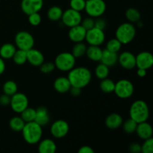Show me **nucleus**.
<instances>
[{
	"mask_svg": "<svg viewBox=\"0 0 153 153\" xmlns=\"http://www.w3.org/2000/svg\"><path fill=\"white\" fill-rule=\"evenodd\" d=\"M67 78L72 87L82 89L90 84L92 79V74L91 70L87 67H73L69 71Z\"/></svg>",
	"mask_w": 153,
	"mask_h": 153,
	"instance_id": "nucleus-1",
	"label": "nucleus"
},
{
	"mask_svg": "<svg viewBox=\"0 0 153 153\" xmlns=\"http://www.w3.org/2000/svg\"><path fill=\"white\" fill-rule=\"evenodd\" d=\"M22 137L27 143L31 145L38 143L40 141L43 135L42 126L37 123L32 122L25 123L22 130Z\"/></svg>",
	"mask_w": 153,
	"mask_h": 153,
	"instance_id": "nucleus-2",
	"label": "nucleus"
},
{
	"mask_svg": "<svg viewBox=\"0 0 153 153\" xmlns=\"http://www.w3.org/2000/svg\"><path fill=\"white\" fill-rule=\"evenodd\" d=\"M129 116L137 123L147 121L149 117V109L146 102L140 100L134 101L130 107Z\"/></svg>",
	"mask_w": 153,
	"mask_h": 153,
	"instance_id": "nucleus-3",
	"label": "nucleus"
},
{
	"mask_svg": "<svg viewBox=\"0 0 153 153\" xmlns=\"http://www.w3.org/2000/svg\"><path fill=\"white\" fill-rule=\"evenodd\" d=\"M115 36L122 44H128L135 37L136 28L131 22H124L117 28Z\"/></svg>",
	"mask_w": 153,
	"mask_h": 153,
	"instance_id": "nucleus-4",
	"label": "nucleus"
},
{
	"mask_svg": "<svg viewBox=\"0 0 153 153\" xmlns=\"http://www.w3.org/2000/svg\"><path fill=\"white\" fill-rule=\"evenodd\" d=\"M76 59L73 54L70 52H62L57 55L55 59V68H58L60 71L69 72L76 65Z\"/></svg>",
	"mask_w": 153,
	"mask_h": 153,
	"instance_id": "nucleus-5",
	"label": "nucleus"
},
{
	"mask_svg": "<svg viewBox=\"0 0 153 153\" xmlns=\"http://www.w3.org/2000/svg\"><path fill=\"white\" fill-rule=\"evenodd\" d=\"M85 10L91 17H100L105 12L106 4L103 0H87Z\"/></svg>",
	"mask_w": 153,
	"mask_h": 153,
	"instance_id": "nucleus-6",
	"label": "nucleus"
},
{
	"mask_svg": "<svg viewBox=\"0 0 153 153\" xmlns=\"http://www.w3.org/2000/svg\"><path fill=\"white\" fill-rule=\"evenodd\" d=\"M134 91V85L127 79H121L115 83L114 94L120 99L130 98L133 95Z\"/></svg>",
	"mask_w": 153,
	"mask_h": 153,
	"instance_id": "nucleus-7",
	"label": "nucleus"
},
{
	"mask_svg": "<svg viewBox=\"0 0 153 153\" xmlns=\"http://www.w3.org/2000/svg\"><path fill=\"white\" fill-rule=\"evenodd\" d=\"M15 44L19 49L28 51L34 47V38L28 31H19L15 36Z\"/></svg>",
	"mask_w": 153,
	"mask_h": 153,
	"instance_id": "nucleus-8",
	"label": "nucleus"
},
{
	"mask_svg": "<svg viewBox=\"0 0 153 153\" xmlns=\"http://www.w3.org/2000/svg\"><path fill=\"white\" fill-rule=\"evenodd\" d=\"M10 105L14 112L20 114L28 107V99L25 94L17 93L10 97Z\"/></svg>",
	"mask_w": 153,
	"mask_h": 153,
	"instance_id": "nucleus-9",
	"label": "nucleus"
},
{
	"mask_svg": "<svg viewBox=\"0 0 153 153\" xmlns=\"http://www.w3.org/2000/svg\"><path fill=\"white\" fill-rule=\"evenodd\" d=\"M85 40L88 44L91 46H101L105 40L104 30L100 29L96 27L88 30L86 32Z\"/></svg>",
	"mask_w": 153,
	"mask_h": 153,
	"instance_id": "nucleus-10",
	"label": "nucleus"
},
{
	"mask_svg": "<svg viewBox=\"0 0 153 153\" xmlns=\"http://www.w3.org/2000/svg\"><path fill=\"white\" fill-rule=\"evenodd\" d=\"M61 20L64 25L69 28H71L80 25L82 20V16L80 12L76 11L72 8H69L65 11H63Z\"/></svg>",
	"mask_w": 153,
	"mask_h": 153,
	"instance_id": "nucleus-11",
	"label": "nucleus"
},
{
	"mask_svg": "<svg viewBox=\"0 0 153 153\" xmlns=\"http://www.w3.org/2000/svg\"><path fill=\"white\" fill-rule=\"evenodd\" d=\"M70 131V126L63 120H58L52 124L50 132L55 138H63L68 134Z\"/></svg>",
	"mask_w": 153,
	"mask_h": 153,
	"instance_id": "nucleus-12",
	"label": "nucleus"
},
{
	"mask_svg": "<svg viewBox=\"0 0 153 153\" xmlns=\"http://www.w3.org/2000/svg\"><path fill=\"white\" fill-rule=\"evenodd\" d=\"M43 6V0H22L21 1V9L26 15L39 12Z\"/></svg>",
	"mask_w": 153,
	"mask_h": 153,
	"instance_id": "nucleus-13",
	"label": "nucleus"
},
{
	"mask_svg": "<svg viewBox=\"0 0 153 153\" xmlns=\"http://www.w3.org/2000/svg\"><path fill=\"white\" fill-rule=\"evenodd\" d=\"M118 62L125 70H132L136 67L135 55L131 52L126 51L118 56Z\"/></svg>",
	"mask_w": 153,
	"mask_h": 153,
	"instance_id": "nucleus-14",
	"label": "nucleus"
},
{
	"mask_svg": "<svg viewBox=\"0 0 153 153\" xmlns=\"http://www.w3.org/2000/svg\"><path fill=\"white\" fill-rule=\"evenodd\" d=\"M136 67L147 70L153 65V55L149 52H141L135 56Z\"/></svg>",
	"mask_w": 153,
	"mask_h": 153,
	"instance_id": "nucleus-15",
	"label": "nucleus"
},
{
	"mask_svg": "<svg viewBox=\"0 0 153 153\" xmlns=\"http://www.w3.org/2000/svg\"><path fill=\"white\" fill-rule=\"evenodd\" d=\"M87 31L82 26V25H78L76 26L71 27L69 31L68 35L71 41L76 43L83 42L85 40Z\"/></svg>",
	"mask_w": 153,
	"mask_h": 153,
	"instance_id": "nucleus-16",
	"label": "nucleus"
},
{
	"mask_svg": "<svg viewBox=\"0 0 153 153\" xmlns=\"http://www.w3.org/2000/svg\"><path fill=\"white\" fill-rule=\"evenodd\" d=\"M27 61L34 67H40L44 62V55L40 51L32 48L27 51Z\"/></svg>",
	"mask_w": 153,
	"mask_h": 153,
	"instance_id": "nucleus-17",
	"label": "nucleus"
},
{
	"mask_svg": "<svg viewBox=\"0 0 153 153\" xmlns=\"http://www.w3.org/2000/svg\"><path fill=\"white\" fill-rule=\"evenodd\" d=\"M135 132L137 133V136L140 139H142V140H146V139L152 137L153 134V129L152 126L149 123H148L146 121H145V122L137 123Z\"/></svg>",
	"mask_w": 153,
	"mask_h": 153,
	"instance_id": "nucleus-18",
	"label": "nucleus"
},
{
	"mask_svg": "<svg viewBox=\"0 0 153 153\" xmlns=\"http://www.w3.org/2000/svg\"><path fill=\"white\" fill-rule=\"evenodd\" d=\"M71 87V84L67 77H58L54 82V88L60 94L69 92Z\"/></svg>",
	"mask_w": 153,
	"mask_h": 153,
	"instance_id": "nucleus-19",
	"label": "nucleus"
},
{
	"mask_svg": "<svg viewBox=\"0 0 153 153\" xmlns=\"http://www.w3.org/2000/svg\"><path fill=\"white\" fill-rule=\"evenodd\" d=\"M102 64L108 66V67H113L118 62V55L117 53L110 52L107 49L102 50V58L100 60Z\"/></svg>",
	"mask_w": 153,
	"mask_h": 153,
	"instance_id": "nucleus-20",
	"label": "nucleus"
},
{
	"mask_svg": "<svg viewBox=\"0 0 153 153\" xmlns=\"http://www.w3.org/2000/svg\"><path fill=\"white\" fill-rule=\"evenodd\" d=\"M49 120H50V118H49L47 109L45 107H39L36 110L34 122H36L41 126H44L49 123Z\"/></svg>",
	"mask_w": 153,
	"mask_h": 153,
	"instance_id": "nucleus-21",
	"label": "nucleus"
},
{
	"mask_svg": "<svg viewBox=\"0 0 153 153\" xmlns=\"http://www.w3.org/2000/svg\"><path fill=\"white\" fill-rule=\"evenodd\" d=\"M123 119L120 114L116 113L108 115L105 119V126L110 129H117L122 126Z\"/></svg>",
	"mask_w": 153,
	"mask_h": 153,
	"instance_id": "nucleus-22",
	"label": "nucleus"
},
{
	"mask_svg": "<svg viewBox=\"0 0 153 153\" xmlns=\"http://www.w3.org/2000/svg\"><path fill=\"white\" fill-rule=\"evenodd\" d=\"M56 150V143L52 139H44L39 143L38 152L40 153H55Z\"/></svg>",
	"mask_w": 153,
	"mask_h": 153,
	"instance_id": "nucleus-23",
	"label": "nucleus"
},
{
	"mask_svg": "<svg viewBox=\"0 0 153 153\" xmlns=\"http://www.w3.org/2000/svg\"><path fill=\"white\" fill-rule=\"evenodd\" d=\"M88 58L93 61H100L102 54V49L99 46H91L87 47L86 53Z\"/></svg>",
	"mask_w": 153,
	"mask_h": 153,
	"instance_id": "nucleus-24",
	"label": "nucleus"
},
{
	"mask_svg": "<svg viewBox=\"0 0 153 153\" xmlns=\"http://www.w3.org/2000/svg\"><path fill=\"white\" fill-rule=\"evenodd\" d=\"M16 49L12 43H4L0 48V57L3 59H10L13 58Z\"/></svg>",
	"mask_w": 153,
	"mask_h": 153,
	"instance_id": "nucleus-25",
	"label": "nucleus"
},
{
	"mask_svg": "<svg viewBox=\"0 0 153 153\" xmlns=\"http://www.w3.org/2000/svg\"><path fill=\"white\" fill-rule=\"evenodd\" d=\"M25 123L21 117H13L9 121V126L13 131L19 132L22 131Z\"/></svg>",
	"mask_w": 153,
	"mask_h": 153,
	"instance_id": "nucleus-26",
	"label": "nucleus"
},
{
	"mask_svg": "<svg viewBox=\"0 0 153 153\" xmlns=\"http://www.w3.org/2000/svg\"><path fill=\"white\" fill-rule=\"evenodd\" d=\"M12 59L17 65H23L27 61V51L19 49H16Z\"/></svg>",
	"mask_w": 153,
	"mask_h": 153,
	"instance_id": "nucleus-27",
	"label": "nucleus"
},
{
	"mask_svg": "<svg viewBox=\"0 0 153 153\" xmlns=\"http://www.w3.org/2000/svg\"><path fill=\"white\" fill-rule=\"evenodd\" d=\"M100 87L102 92L105 93V94H110V93L114 92V91L115 83L111 79L105 78L104 79H102Z\"/></svg>",
	"mask_w": 153,
	"mask_h": 153,
	"instance_id": "nucleus-28",
	"label": "nucleus"
},
{
	"mask_svg": "<svg viewBox=\"0 0 153 153\" xmlns=\"http://www.w3.org/2000/svg\"><path fill=\"white\" fill-rule=\"evenodd\" d=\"M63 14V10L58 6H53L50 7L47 12V16L50 20L58 21L61 19Z\"/></svg>",
	"mask_w": 153,
	"mask_h": 153,
	"instance_id": "nucleus-29",
	"label": "nucleus"
},
{
	"mask_svg": "<svg viewBox=\"0 0 153 153\" xmlns=\"http://www.w3.org/2000/svg\"><path fill=\"white\" fill-rule=\"evenodd\" d=\"M87 46L83 43V42H79V43H76L74 46L73 47L72 50V54L76 58H80L83 56L86 53Z\"/></svg>",
	"mask_w": 153,
	"mask_h": 153,
	"instance_id": "nucleus-30",
	"label": "nucleus"
},
{
	"mask_svg": "<svg viewBox=\"0 0 153 153\" xmlns=\"http://www.w3.org/2000/svg\"><path fill=\"white\" fill-rule=\"evenodd\" d=\"M17 85L13 81H7L3 85V92H4V94L10 96V97L16 94L17 92Z\"/></svg>",
	"mask_w": 153,
	"mask_h": 153,
	"instance_id": "nucleus-31",
	"label": "nucleus"
},
{
	"mask_svg": "<svg viewBox=\"0 0 153 153\" xmlns=\"http://www.w3.org/2000/svg\"><path fill=\"white\" fill-rule=\"evenodd\" d=\"M126 17L131 23L137 22L140 19V13L137 9L130 7L126 11Z\"/></svg>",
	"mask_w": 153,
	"mask_h": 153,
	"instance_id": "nucleus-32",
	"label": "nucleus"
},
{
	"mask_svg": "<svg viewBox=\"0 0 153 153\" xmlns=\"http://www.w3.org/2000/svg\"><path fill=\"white\" fill-rule=\"evenodd\" d=\"M95 75L100 80L108 78L109 75V67L102 63L98 64L95 69Z\"/></svg>",
	"mask_w": 153,
	"mask_h": 153,
	"instance_id": "nucleus-33",
	"label": "nucleus"
},
{
	"mask_svg": "<svg viewBox=\"0 0 153 153\" xmlns=\"http://www.w3.org/2000/svg\"><path fill=\"white\" fill-rule=\"evenodd\" d=\"M21 117L25 121V123L32 122L34 121L36 115V110L32 108H26L24 111L21 112Z\"/></svg>",
	"mask_w": 153,
	"mask_h": 153,
	"instance_id": "nucleus-34",
	"label": "nucleus"
},
{
	"mask_svg": "<svg viewBox=\"0 0 153 153\" xmlns=\"http://www.w3.org/2000/svg\"><path fill=\"white\" fill-rule=\"evenodd\" d=\"M122 126L123 128L124 131L126 133H127V134H132V133L135 132L137 123L134 120L129 118L128 120H126L125 122L123 123Z\"/></svg>",
	"mask_w": 153,
	"mask_h": 153,
	"instance_id": "nucleus-35",
	"label": "nucleus"
},
{
	"mask_svg": "<svg viewBox=\"0 0 153 153\" xmlns=\"http://www.w3.org/2000/svg\"><path fill=\"white\" fill-rule=\"evenodd\" d=\"M121 47H122V43L116 37L109 40L106 44V49L115 53H117L120 50Z\"/></svg>",
	"mask_w": 153,
	"mask_h": 153,
	"instance_id": "nucleus-36",
	"label": "nucleus"
},
{
	"mask_svg": "<svg viewBox=\"0 0 153 153\" xmlns=\"http://www.w3.org/2000/svg\"><path fill=\"white\" fill-rule=\"evenodd\" d=\"M85 4L86 0H70V8L79 12L85 10Z\"/></svg>",
	"mask_w": 153,
	"mask_h": 153,
	"instance_id": "nucleus-37",
	"label": "nucleus"
},
{
	"mask_svg": "<svg viewBox=\"0 0 153 153\" xmlns=\"http://www.w3.org/2000/svg\"><path fill=\"white\" fill-rule=\"evenodd\" d=\"M144 143L141 146V152L152 153L153 152V139L152 137L144 140Z\"/></svg>",
	"mask_w": 153,
	"mask_h": 153,
	"instance_id": "nucleus-38",
	"label": "nucleus"
},
{
	"mask_svg": "<svg viewBox=\"0 0 153 153\" xmlns=\"http://www.w3.org/2000/svg\"><path fill=\"white\" fill-rule=\"evenodd\" d=\"M28 22L33 26H37L38 25H40V22H41V16L39 13V12L37 13H33L31 14L28 15Z\"/></svg>",
	"mask_w": 153,
	"mask_h": 153,
	"instance_id": "nucleus-39",
	"label": "nucleus"
},
{
	"mask_svg": "<svg viewBox=\"0 0 153 153\" xmlns=\"http://www.w3.org/2000/svg\"><path fill=\"white\" fill-rule=\"evenodd\" d=\"M81 25H82V26L86 31L91 29V28H93L95 26V20H94V18L91 17V16H89L88 18H85V19L82 20Z\"/></svg>",
	"mask_w": 153,
	"mask_h": 153,
	"instance_id": "nucleus-40",
	"label": "nucleus"
},
{
	"mask_svg": "<svg viewBox=\"0 0 153 153\" xmlns=\"http://www.w3.org/2000/svg\"><path fill=\"white\" fill-rule=\"evenodd\" d=\"M40 67V71L43 73H50L55 69V64L52 62H43Z\"/></svg>",
	"mask_w": 153,
	"mask_h": 153,
	"instance_id": "nucleus-41",
	"label": "nucleus"
},
{
	"mask_svg": "<svg viewBox=\"0 0 153 153\" xmlns=\"http://www.w3.org/2000/svg\"><path fill=\"white\" fill-rule=\"evenodd\" d=\"M128 149L132 153H140L141 152V145L137 143H133L128 146Z\"/></svg>",
	"mask_w": 153,
	"mask_h": 153,
	"instance_id": "nucleus-42",
	"label": "nucleus"
},
{
	"mask_svg": "<svg viewBox=\"0 0 153 153\" xmlns=\"http://www.w3.org/2000/svg\"><path fill=\"white\" fill-rule=\"evenodd\" d=\"M10 96L4 94L0 97V104H1V105H4V106L8 105H10Z\"/></svg>",
	"mask_w": 153,
	"mask_h": 153,
	"instance_id": "nucleus-43",
	"label": "nucleus"
},
{
	"mask_svg": "<svg viewBox=\"0 0 153 153\" xmlns=\"http://www.w3.org/2000/svg\"><path fill=\"white\" fill-rule=\"evenodd\" d=\"M94 27L100 28V29L104 30L106 27L105 21L103 19H102V18L98 17V19L95 20V26Z\"/></svg>",
	"mask_w": 153,
	"mask_h": 153,
	"instance_id": "nucleus-44",
	"label": "nucleus"
},
{
	"mask_svg": "<svg viewBox=\"0 0 153 153\" xmlns=\"http://www.w3.org/2000/svg\"><path fill=\"white\" fill-rule=\"evenodd\" d=\"M70 92V94L73 96V97H78L81 94L82 92V89L79 88H76V87H71L69 91Z\"/></svg>",
	"mask_w": 153,
	"mask_h": 153,
	"instance_id": "nucleus-45",
	"label": "nucleus"
},
{
	"mask_svg": "<svg viewBox=\"0 0 153 153\" xmlns=\"http://www.w3.org/2000/svg\"><path fill=\"white\" fill-rule=\"evenodd\" d=\"M79 153H94V150L88 146H83L79 149Z\"/></svg>",
	"mask_w": 153,
	"mask_h": 153,
	"instance_id": "nucleus-46",
	"label": "nucleus"
},
{
	"mask_svg": "<svg viewBox=\"0 0 153 153\" xmlns=\"http://www.w3.org/2000/svg\"><path fill=\"white\" fill-rule=\"evenodd\" d=\"M146 73H147V70H144V69L138 68V70H137V76H138L140 78L145 77L146 75Z\"/></svg>",
	"mask_w": 153,
	"mask_h": 153,
	"instance_id": "nucleus-47",
	"label": "nucleus"
},
{
	"mask_svg": "<svg viewBox=\"0 0 153 153\" xmlns=\"http://www.w3.org/2000/svg\"><path fill=\"white\" fill-rule=\"evenodd\" d=\"M5 70V63H4V59L0 57V75L2 74Z\"/></svg>",
	"mask_w": 153,
	"mask_h": 153,
	"instance_id": "nucleus-48",
	"label": "nucleus"
},
{
	"mask_svg": "<svg viewBox=\"0 0 153 153\" xmlns=\"http://www.w3.org/2000/svg\"><path fill=\"white\" fill-rule=\"evenodd\" d=\"M86 1H87V0H86Z\"/></svg>",
	"mask_w": 153,
	"mask_h": 153,
	"instance_id": "nucleus-49",
	"label": "nucleus"
}]
</instances>
